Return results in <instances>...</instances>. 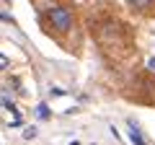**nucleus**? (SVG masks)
Segmentation results:
<instances>
[{"mask_svg": "<svg viewBox=\"0 0 155 145\" xmlns=\"http://www.w3.org/2000/svg\"><path fill=\"white\" fill-rule=\"evenodd\" d=\"M47 18H49V23L57 29V31H70V26H72V13H70V8H65V5L49 8Z\"/></svg>", "mask_w": 155, "mask_h": 145, "instance_id": "1", "label": "nucleus"}, {"mask_svg": "<svg viewBox=\"0 0 155 145\" xmlns=\"http://www.w3.org/2000/svg\"><path fill=\"white\" fill-rule=\"evenodd\" d=\"M0 109H13V96L5 88H0Z\"/></svg>", "mask_w": 155, "mask_h": 145, "instance_id": "2", "label": "nucleus"}, {"mask_svg": "<svg viewBox=\"0 0 155 145\" xmlns=\"http://www.w3.org/2000/svg\"><path fill=\"white\" fill-rule=\"evenodd\" d=\"M129 137H132V143H134V145H145L142 135H140V130L134 127V124H129Z\"/></svg>", "mask_w": 155, "mask_h": 145, "instance_id": "3", "label": "nucleus"}, {"mask_svg": "<svg viewBox=\"0 0 155 145\" xmlns=\"http://www.w3.org/2000/svg\"><path fill=\"white\" fill-rule=\"evenodd\" d=\"M155 0H129V5L134 8V11H145V8H150Z\"/></svg>", "mask_w": 155, "mask_h": 145, "instance_id": "4", "label": "nucleus"}, {"mask_svg": "<svg viewBox=\"0 0 155 145\" xmlns=\"http://www.w3.org/2000/svg\"><path fill=\"white\" fill-rule=\"evenodd\" d=\"M36 114H39V119H47V117H49V106H47V104H39Z\"/></svg>", "mask_w": 155, "mask_h": 145, "instance_id": "5", "label": "nucleus"}, {"mask_svg": "<svg viewBox=\"0 0 155 145\" xmlns=\"http://www.w3.org/2000/svg\"><path fill=\"white\" fill-rule=\"evenodd\" d=\"M8 124L18 127V124H21V114H18V112H13V114H11V119H8Z\"/></svg>", "mask_w": 155, "mask_h": 145, "instance_id": "6", "label": "nucleus"}, {"mask_svg": "<svg viewBox=\"0 0 155 145\" xmlns=\"http://www.w3.org/2000/svg\"><path fill=\"white\" fill-rule=\"evenodd\" d=\"M34 135H36V127H28V130H26V132H23V137H26V140H31V137H34Z\"/></svg>", "mask_w": 155, "mask_h": 145, "instance_id": "7", "label": "nucleus"}, {"mask_svg": "<svg viewBox=\"0 0 155 145\" xmlns=\"http://www.w3.org/2000/svg\"><path fill=\"white\" fill-rule=\"evenodd\" d=\"M5 67H8V57L0 55V70H5Z\"/></svg>", "mask_w": 155, "mask_h": 145, "instance_id": "8", "label": "nucleus"}, {"mask_svg": "<svg viewBox=\"0 0 155 145\" xmlns=\"http://www.w3.org/2000/svg\"><path fill=\"white\" fill-rule=\"evenodd\" d=\"M147 67H150V70H155V60H150V62H147Z\"/></svg>", "mask_w": 155, "mask_h": 145, "instance_id": "9", "label": "nucleus"}, {"mask_svg": "<svg viewBox=\"0 0 155 145\" xmlns=\"http://www.w3.org/2000/svg\"><path fill=\"white\" fill-rule=\"evenodd\" d=\"M70 145H80V143H78V140H72V143H70Z\"/></svg>", "mask_w": 155, "mask_h": 145, "instance_id": "10", "label": "nucleus"}]
</instances>
